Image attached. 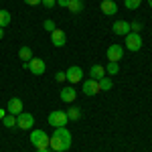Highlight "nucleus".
I'll use <instances>...</instances> for the list:
<instances>
[{
  "label": "nucleus",
  "mask_w": 152,
  "mask_h": 152,
  "mask_svg": "<svg viewBox=\"0 0 152 152\" xmlns=\"http://www.w3.org/2000/svg\"><path fill=\"white\" fill-rule=\"evenodd\" d=\"M49 148L53 152H65L71 148V132L65 126L63 128H55L53 136L49 138Z\"/></svg>",
  "instance_id": "f257e3e1"
},
{
  "label": "nucleus",
  "mask_w": 152,
  "mask_h": 152,
  "mask_svg": "<svg viewBox=\"0 0 152 152\" xmlns=\"http://www.w3.org/2000/svg\"><path fill=\"white\" fill-rule=\"evenodd\" d=\"M31 142L37 150H43V148H49V136L43 132V130H33L31 132Z\"/></svg>",
  "instance_id": "f03ea898"
},
{
  "label": "nucleus",
  "mask_w": 152,
  "mask_h": 152,
  "mask_svg": "<svg viewBox=\"0 0 152 152\" xmlns=\"http://www.w3.org/2000/svg\"><path fill=\"white\" fill-rule=\"evenodd\" d=\"M67 122H69V118H67L65 112H61V110H55V112L49 114V124H51L53 128H63Z\"/></svg>",
  "instance_id": "7ed1b4c3"
},
{
  "label": "nucleus",
  "mask_w": 152,
  "mask_h": 152,
  "mask_svg": "<svg viewBox=\"0 0 152 152\" xmlns=\"http://www.w3.org/2000/svg\"><path fill=\"white\" fill-rule=\"evenodd\" d=\"M126 49L128 51H132V53H136V51H140L142 49V37L140 33H128L126 35Z\"/></svg>",
  "instance_id": "20e7f679"
},
{
  "label": "nucleus",
  "mask_w": 152,
  "mask_h": 152,
  "mask_svg": "<svg viewBox=\"0 0 152 152\" xmlns=\"http://www.w3.org/2000/svg\"><path fill=\"white\" fill-rule=\"evenodd\" d=\"M16 126L20 130H31L35 126V118L33 114H28V112H20L18 116H16Z\"/></svg>",
  "instance_id": "39448f33"
},
{
  "label": "nucleus",
  "mask_w": 152,
  "mask_h": 152,
  "mask_svg": "<svg viewBox=\"0 0 152 152\" xmlns=\"http://www.w3.org/2000/svg\"><path fill=\"white\" fill-rule=\"evenodd\" d=\"M26 65H28V71H31L33 75H43L45 69H47V67H45V61H43V59H39V57H33Z\"/></svg>",
  "instance_id": "423d86ee"
},
{
  "label": "nucleus",
  "mask_w": 152,
  "mask_h": 152,
  "mask_svg": "<svg viewBox=\"0 0 152 152\" xmlns=\"http://www.w3.org/2000/svg\"><path fill=\"white\" fill-rule=\"evenodd\" d=\"M65 75H67V81L69 83H79L83 77V69L81 67H77V65H71L69 69L65 71Z\"/></svg>",
  "instance_id": "0eeeda50"
},
{
  "label": "nucleus",
  "mask_w": 152,
  "mask_h": 152,
  "mask_svg": "<svg viewBox=\"0 0 152 152\" xmlns=\"http://www.w3.org/2000/svg\"><path fill=\"white\" fill-rule=\"evenodd\" d=\"M105 55H107V61H120L124 57V47L122 45H110Z\"/></svg>",
  "instance_id": "6e6552de"
},
{
  "label": "nucleus",
  "mask_w": 152,
  "mask_h": 152,
  "mask_svg": "<svg viewBox=\"0 0 152 152\" xmlns=\"http://www.w3.org/2000/svg\"><path fill=\"white\" fill-rule=\"evenodd\" d=\"M99 91H102V89H99V83L95 81V79H85V81H83V94L85 95L91 97V95H97Z\"/></svg>",
  "instance_id": "1a4fd4ad"
},
{
  "label": "nucleus",
  "mask_w": 152,
  "mask_h": 152,
  "mask_svg": "<svg viewBox=\"0 0 152 152\" xmlns=\"http://www.w3.org/2000/svg\"><path fill=\"white\" fill-rule=\"evenodd\" d=\"M51 43H53L55 47H65V43H67L65 31H61V28H55V31L51 33Z\"/></svg>",
  "instance_id": "9d476101"
},
{
  "label": "nucleus",
  "mask_w": 152,
  "mask_h": 152,
  "mask_svg": "<svg viewBox=\"0 0 152 152\" xmlns=\"http://www.w3.org/2000/svg\"><path fill=\"white\" fill-rule=\"evenodd\" d=\"M6 112L12 114V116H18V114L23 112V102H20L18 97H10V99H8V105H6Z\"/></svg>",
  "instance_id": "9b49d317"
},
{
  "label": "nucleus",
  "mask_w": 152,
  "mask_h": 152,
  "mask_svg": "<svg viewBox=\"0 0 152 152\" xmlns=\"http://www.w3.org/2000/svg\"><path fill=\"white\" fill-rule=\"evenodd\" d=\"M59 97H61V102H65V104H73L75 97H77V94H75V89L69 85V87H63V89L59 91Z\"/></svg>",
  "instance_id": "f8f14e48"
},
{
  "label": "nucleus",
  "mask_w": 152,
  "mask_h": 152,
  "mask_svg": "<svg viewBox=\"0 0 152 152\" xmlns=\"http://www.w3.org/2000/svg\"><path fill=\"white\" fill-rule=\"evenodd\" d=\"M112 31H114V35L126 37L130 33V23H126V20H116L114 26H112Z\"/></svg>",
  "instance_id": "ddd939ff"
},
{
  "label": "nucleus",
  "mask_w": 152,
  "mask_h": 152,
  "mask_svg": "<svg viewBox=\"0 0 152 152\" xmlns=\"http://www.w3.org/2000/svg\"><path fill=\"white\" fill-rule=\"evenodd\" d=\"M102 12L107 14V16H112V14L118 12V4L114 0H102Z\"/></svg>",
  "instance_id": "4468645a"
},
{
  "label": "nucleus",
  "mask_w": 152,
  "mask_h": 152,
  "mask_svg": "<svg viewBox=\"0 0 152 152\" xmlns=\"http://www.w3.org/2000/svg\"><path fill=\"white\" fill-rule=\"evenodd\" d=\"M89 77L95 79V81H99L102 77H105V67H102V65H94V67L89 69Z\"/></svg>",
  "instance_id": "2eb2a0df"
},
{
  "label": "nucleus",
  "mask_w": 152,
  "mask_h": 152,
  "mask_svg": "<svg viewBox=\"0 0 152 152\" xmlns=\"http://www.w3.org/2000/svg\"><path fill=\"white\" fill-rule=\"evenodd\" d=\"M67 10L73 12V14H79L83 10V0H69L67 2Z\"/></svg>",
  "instance_id": "dca6fc26"
},
{
  "label": "nucleus",
  "mask_w": 152,
  "mask_h": 152,
  "mask_svg": "<svg viewBox=\"0 0 152 152\" xmlns=\"http://www.w3.org/2000/svg\"><path fill=\"white\" fill-rule=\"evenodd\" d=\"M18 57H20V61H24V63H28L31 59H33V51H31V47H20L18 49Z\"/></svg>",
  "instance_id": "f3484780"
},
{
  "label": "nucleus",
  "mask_w": 152,
  "mask_h": 152,
  "mask_svg": "<svg viewBox=\"0 0 152 152\" xmlns=\"http://www.w3.org/2000/svg\"><path fill=\"white\" fill-rule=\"evenodd\" d=\"M118 71H120V65H118V61H107V65H105V73L114 77Z\"/></svg>",
  "instance_id": "a211bd4d"
},
{
  "label": "nucleus",
  "mask_w": 152,
  "mask_h": 152,
  "mask_svg": "<svg viewBox=\"0 0 152 152\" xmlns=\"http://www.w3.org/2000/svg\"><path fill=\"white\" fill-rule=\"evenodd\" d=\"M65 114H67V118H69V120H73V122H75V120H79V118H81V110H79V107H75V105H71Z\"/></svg>",
  "instance_id": "6ab92c4d"
},
{
  "label": "nucleus",
  "mask_w": 152,
  "mask_h": 152,
  "mask_svg": "<svg viewBox=\"0 0 152 152\" xmlns=\"http://www.w3.org/2000/svg\"><path fill=\"white\" fill-rule=\"evenodd\" d=\"M12 20V16H10V12L8 10H0V26L4 28V26H8Z\"/></svg>",
  "instance_id": "aec40b11"
},
{
  "label": "nucleus",
  "mask_w": 152,
  "mask_h": 152,
  "mask_svg": "<svg viewBox=\"0 0 152 152\" xmlns=\"http://www.w3.org/2000/svg\"><path fill=\"white\" fill-rule=\"evenodd\" d=\"M97 83H99V89H102V91H110V89L114 87V83H112V79H110V77H102Z\"/></svg>",
  "instance_id": "412c9836"
},
{
  "label": "nucleus",
  "mask_w": 152,
  "mask_h": 152,
  "mask_svg": "<svg viewBox=\"0 0 152 152\" xmlns=\"http://www.w3.org/2000/svg\"><path fill=\"white\" fill-rule=\"evenodd\" d=\"M2 124H4L6 128H14V126H16V116H12V114H6V116L2 118Z\"/></svg>",
  "instance_id": "4be33fe9"
},
{
  "label": "nucleus",
  "mask_w": 152,
  "mask_h": 152,
  "mask_svg": "<svg viewBox=\"0 0 152 152\" xmlns=\"http://www.w3.org/2000/svg\"><path fill=\"white\" fill-rule=\"evenodd\" d=\"M142 0H124V6L128 8V10H136V8H140Z\"/></svg>",
  "instance_id": "5701e85b"
},
{
  "label": "nucleus",
  "mask_w": 152,
  "mask_h": 152,
  "mask_svg": "<svg viewBox=\"0 0 152 152\" xmlns=\"http://www.w3.org/2000/svg\"><path fill=\"white\" fill-rule=\"evenodd\" d=\"M43 28H45L47 33H53V31H55V23H53L51 18H47V20L43 23Z\"/></svg>",
  "instance_id": "b1692460"
},
{
  "label": "nucleus",
  "mask_w": 152,
  "mask_h": 152,
  "mask_svg": "<svg viewBox=\"0 0 152 152\" xmlns=\"http://www.w3.org/2000/svg\"><path fill=\"white\" fill-rule=\"evenodd\" d=\"M140 31H142L140 23H130V33H140Z\"/></svg>",
  "instance_id": "393cba45"
},
{
  "label": "nucleus",
  "mask_w": 152,
  "mask_h": 152,
  "mask_svg": "<svg viewBox=\"0 0 152 152\" xmlns=\"http://www.w3.org/2000/svg\"><path fill=\"white\" fill-rule=\"evenodd\" d=\"M41 4H43L45 8H53V6L57 4V0H41Z\"/></svg>",
  "instance_id": "a878e982"
},
{
  "label": "nucleus",
  "mask_w": 152,
  "mask_h": 152,
  "mask_svg": "<svg viewBox=\"0 0 152 152\" xmlns=\"http://www.w3.org/2000/svg\"><path fill=\"white\" fill-rule=\"evenodd\" d=\"M55 79H57L59 83H63V81H65V79H67V75H65V73H63V71H59L57 75H55Z\"/></svg>",
  "instance_id": "bb28decb"
},
{
  "label": "nucleus",
  "mask_w": 152,
  "mask_h": 152,
  "mask_svg": "<svg viewBox=\"0 0 152 152\" xmlns=\"http://www.w3.org/2000/svg\"><path fill=\"white\" fill-rule=\"evenodd\" d=\"M24 4H28V6H37V4H41V0H23Z\"/></svg>",
  "instance_id": "cd10ccee"
},
{
  "label": "nucleus",
  "mask_w": 152,
  "mask_h": 152,
  "mask_svg": "<svg viewBox=\"0 0 152 152\" xmlns=\"http://www.w3.org/2000/svg\"><path fill=\"white\" fill-rule=\"evenodd\" d=\"M67 2H69V0H57V4H59V6H63V8H67Z\"/></svg>",
  "instance_id": "c85d7f7f"
},
{
  "label": "nucleus",
  "mask_w": 152,
  "mask_h": 152,
  "mask_svg": "<svg viewBox=\"0 0 152 152\" xmlns=\"http://www.w3.org/2000/svg\"><path fill=\"white\" fill-rule=\"evenodd\" d=\"M6 114H8V112H6V110H0V122H2V118L6 116Z\"/></svg>",
  "instance_id": "c756f323"
},
{
  "label": "nucleus",
  "mask_w": 152,
  "mask_h": 152,
  "mask_svg": "<svg viewBox=\"0 0 152 152\" xmlns=\"http://www.w3.org/2000/svg\"><path fill=\"white\" fill-rule=\"evenodd\" d=\"M2 37H4V28L0 26V39H2Z\"/></svg>",
  "instance_id": "7c9ffc66"
},
{
  "label": "nucleus",
  "mask_w": 152,
  "mask_h": 152,
  "mask_svg": "<svg viewBox=\"0 0 152 152\" xmlns=\"http://www.w3.org/2000/svg\"><path fill=\"white\" fill-rule=\"evenodd\" d=\"M37 152H53V150H49V148H43V150H37Z\"/></svg>",
  "instance_id": "2f4dec72"
},
{
  "label": "nucleus",
  "mask_w": 152,
  "mask_h": 152,
  "mask_svg": "<svg viewBox=\"0 0 152 152\" xmlns=\"http://www.w3.org/2000/svg\"><path fill=\"white\" fill-rule=\"evenodd\" d=\"M148 6H150V8H152V0H148Z\"/></svg>",
  "instance_id": "473e14b6"
}]
</instances>
